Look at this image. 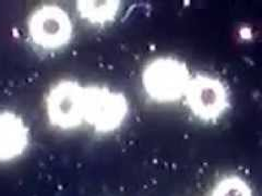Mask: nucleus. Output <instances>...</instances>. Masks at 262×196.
<instances>
[{
    "label": "nucleus",
    "instance_id": "obj_1",
    "mask_svg": "<svg viewBox=\"0 0 262 196\" xmlns=\"http://www.w3.org/2000/svg\"><path fill=\"white\" fill-rule=\"evenodd\" d=\"M191 79L187 64L175 57H157L142 71V86L146 96L158 104L182 100Z\"/></svg>",
    "mask_w": 262,
    "mask_h": 196
},
{
    "label": "nucleus",
    "instance_id": "obj_2",
    "mask_svg": "<svg viewBox=\"0 0 262 196\" xmlns=\"http://www.w3.org/2000/svg\"><path fill=\"white\" fill-rule=\"evenodd\" d=\"M129 114V103L125 94L104 85L85 86L84 122L95 133L108 134L125 124Z\"/></svg>",
    "mask_w": 262,
    "mask_h": 196
},
{
    "label": "nucleus",
    "instance_id": "obj_3",
    "mask_svg": "<svg viewBox=\"0 0 262 196\" xmlns=\"http://www.w3.org/2000/svg\"><path fill=\"white\" fill-rule=\"evenodd\" d=\"M184 98L191 113L203 124L216 122L231 107V97L224 82L204 73L191 77Z\"/></svg>",
    "mask_w": 262,
    "mask_h": 196
},
{
    "label": "nucleus",
    "instance_id": "obj_4",
    "mask_svg": "<svg viewBox=\"0 0 262 196\" xmlns=\"http://www.w3.org/2000/svg\"><path fill=\"white\" fill-rule=\"evenodd\" d=\"M47 119L53 127L73 130L84 122L85 86L73 80H62L51 87L46 100Z\"/></svg>",
    "mask_w": 262,
    "mask_h": 196
},
{
    "label": "nucleus",
    "instance_id": "obj_5",
    "mask_svg": "<svg viewBox=\"0 0 262 196\" xmlns=\"http://www.w3.org/2000/svg\"><path fill=\"white\" fill-rule=\"evenodd\" d=\"M31 42L43 51H58L73 35V24L67 11L57 5H43L28 20Z\"/></svg>",
    "mask_w": 262,
    "mask_h": 196
},
{
    "label": "nucleus",
    "instance_id": "obj_6",
    "mask_svg": "<svg viewBox=\"0 0 262 196\" xmlns=\"http://www.w3.org/2000/svg\"><path fill=\"white\" fill-rule=\"evenodd\" d=\"M30 145V131L23 119L12 111L0 112V162L20 158Z\"/></svg>",
    "mask_w": 262,
    "mask_h": 196
},
{
    "label": "nucleus",
    "instance_id": "obj_7",
    "mask_svg": "<svg viewBox=\"0 0 262 196\" xmlns=\"http://www.w3.org/2000/svg\"><path fill=\"white\" fill-rule=\"evenodd\" d=\"M119 0H80L77 2V11L84 21L93 26L104 27L116 20L120 10Z\"/></svg>",
    "mask_w": 262,
    "mask_h": 196
},
{
    "label": "nucleus",
    "instance_id": "obj_8",
    "mask_svg": "<svg viewBox=\"0 0 262 196\" xmlns=\"http://www.w3.org/2000/svg\"><path fill=\"white\" fill-rule=\"evenodd\" d=\"M210 196H253L250 185L237 175H228L220 179L213 186Z\"/></svg>",
    "mask_w": 262,
    "mask_h": 196
}]
</instances>
